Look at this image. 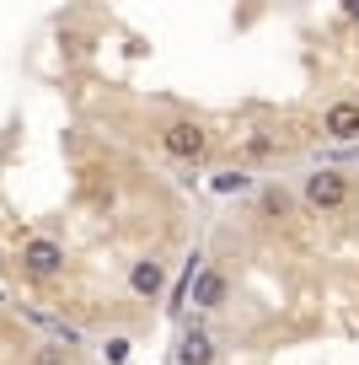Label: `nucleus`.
Returning <instances> with one entry per match:
<instances>
[{
	"instance_id": "9",
	"label": "nucleus",
	"mask_w": 359,
	"mask_h": 365,
	"mask_svg": "<svg viewBox=\"0 0 359 365\" xmlns=\"http://www.w3.org/2000/svg\"><path fill=\"white\" fill-rule=\"evenodd\" d=\"M263 210H269V215H284V210H290V194H284V188H269V194H263Z\"/></svg>"
},
{
	"instance_id": "10",
	"label": "nucleus",
	"mask_w": 359,
	"mask_h": 365,
	"mask_svg": "<svg viewBox=\"0 0 359 365\" xmlns=\"http://www.w3.org/2000/svg\"><path fill=\"white\" fill-rule=\"evenodd\" d=\"M108 360L124 365V360H129V339H108Z\"/></svg>"
},
{
	"instance_id": "3",
	"label": "nucleus",
	"mask_w": 359,
	"mask_h": 365,
	"mask_svg": "<svg viewBox=\"0 0 359 365\" xmlns=\"http://www.w3.org/2000/svg\"><path fill=\"white\" fill-rule=\"evenodd\" d=\"M22 269L33 274V279H48V274L65 269V247H59L54 237H33V242L22 247Z\"/></svg>"
},
{
	"instance_id": "2",
	"label": "nucleus",
	"mask_w": 359,
	"mask_h": 365,
	"mask_svg": "<svg viewBox=\"0 0 359 365\" xmlns=\"http://www.w3.org/2000/svg\"><path fill=\"white\" fill-rule=\"evenodd\" d=\"M306 205L311 210H343L348 205V178H338V172H311L306 178Z\"/></svg>"
},
{
	"instance_id": "5",
	"label": "nucleus",
	"mask_w": 359,
	"mask_h": 365,
	"mask_svg": "<svg viewBox=\"0 0 359 365\" xmlns=\"http://www.w3.org/2000/svg\"><path fill=\"white\" fill-rule=\"evenodd\" d=\"M161 285H167V269H161L156 258H140L135 269H129V290H135V296H161Z\"/></svg>"
},
{
	"instance_id": "6",
	"label": "nucleus",
	"mask_w": 359,
	"mask_h": 365,
	"mask_svg": "<svg viewBox=\"0 0 359 365\" xmlns=\"http://www.w3.org/2000/svg\"><path fill=\"white\" fill-rule=\"evenodd\" d=\"M322 129L333 140H354L359 135V103H333V108H327V118H322Z\"/></svg>"
},
{
	"instance_id": "4",
	"label": "nucleus",
	"mask_w": 359,
	"mask_h": 365,
	"mask_svg": "<svg viewBox=\"0 0 359 365\" xmlns=\"http://www.w3.org/2000/svg\"><path fill=\"white\" fill-rule=\"evenodd\" d=\"M188 296H193V307H199V312H214V307L225 301V274H220V269H199Z\"/></svg>"
},
{
	"instance_id": "8",
	"label": "nucleus",
	"mask_w": 359,
	"mask_h": 365,
	"mask_svg": "<svg viewBox=\"0 0 359 365\" xmlns=\"http://www.w3.org/2000/svg\"><path fill=\"white\" fill-rule=\"evenodd\" d=\"M247 188H252V178H247V172H236V167L214 172V194H247Z\"/></svg>"
},
{
	"instance_id": "11",
	"label": "nucleus",
	"mask_w": 359,
	"mask_h": 365,
	"mask_svg": "<svg viewBox=\"0 0 359 365\" xmlns=\"http://www.w3.org/2000/svg\"><path fill=\"white\" fill-rule=\"evenodd\" d=\"M343 11H348V16H354V22H359V0H343Z\"/></svg>"
},
{
	"instance_id": "7",
	"label": "nucleus",
	"mask_w": 359,
	"mask_h": 365,
	"mask_svg": "<svg viewBox=\"0 0 359 365\" xmlns=\"http://www.w3.org/2000/svg\"><path fill=\"white\" fill-rule=\"evenodd\" d=\"M177 365H214V344H209V333H199V328L182 333V344H177Z\"/></svg>"
},
{
	"instance_id": "1",
	"label": "nucleus",
	"mask_w": 359,
	"mask_h": 365,
	"mask_svg": "<svg viewBox=\"0 0 359 365\" xmlns=\"http://www.w3.org/2000/svg\"><path fill=\"white\" fill-rule=\"evenodd\" d=\"M161 150L177 161H204V150H209V135H204V124H193V118H177V124L161 129Z\"/></svg>"
}]
</instances>
